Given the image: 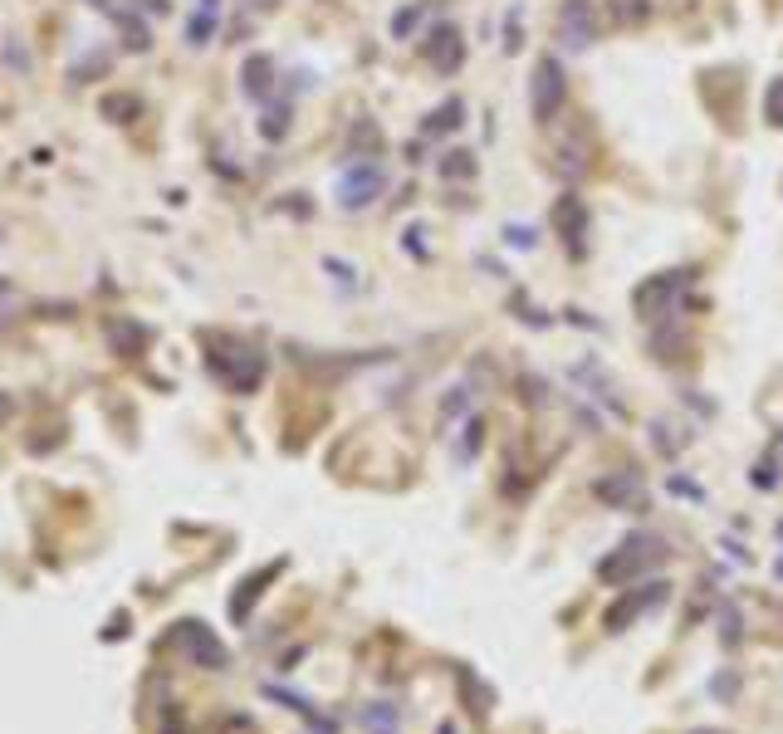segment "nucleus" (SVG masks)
Instances as JSON below:
<instances>
[{
	"mask_svg": "<svg viewBox=\"0 0 783 734\" xmlns=\"http://www.w3.org/2000/svg\"><path fill=\"white\" fill-rule=\"evenodd\" d=\"M661 563H666V544H661V538L636 534V538H622V544H617L602 563H597V577H602V583H612V587H622V583H636L642 573H651V568H661Z\"/></svg>",
	"mask_w": 783,
	"mask_h": 734,
	"instance_id": "f257e3e1",
	"label": "nucleus"
},
{
	"mask_svg": "<svg viewBox=\"0 0 783 734\" xmlns=\"http://www.w3.org/2000/svg\"><path fill=\"white\" fill-rule=\"evenodd\" d=\"M166 646H172V651H182L191 665H206V671H225V661H231L225 642L206 622H176L172 636H166Z\"/></svg>",
	"mask_w": 783,
	"mask_h": 734,
	"instance_id": "f03ea898",
	"label": "nucleus"
},
{
	"mask_svg": "<svg viewBox=\"0 0 783 734\" xmlns=\"http://www.w3.org/2000/svg\"><path fill=\"white\" fill-rule=\"evenodd\" d=\"M685 279H691L685 270H661V274H651V279H642L632 294L636 319L656 323V319H666V313H675V299L685 294Z\"/></svg>",
	"mask_w": 783,
	"mask_h": 734,
	"instance_id": "7ed1b4c3",
	"label": "nucleus"
},
{
	"mask_svg": "<svg viewBox=\"0 0 783 734\" xmlns=\"http://www.w3.org/2000/svg\"><path fill=\"white\" fill-rule=\"evenodd\" d=\"M529 108H534L538 123H554L558 108H563V64H558V54H544L534 64V78H529Z\"/></svg>",
	"mask_w": 783,
	"mask_h": 734,
	"instance_id": "20e7f679",
	"label": "nucleus"
},
{
	"mask_svg": "<svg viewBox=\"0 0 783 734\" xmlns=\"http://www.w3.org/2000/svg\"><path fill=\"white\" fill-rule=\"evenodd\" d=\"M558 39H563L568 54H583L597 39V10L593 0H563L558 5Z\"/></svg>",
	"mask_w": 783,
	"mask_h": 734,
	"instance_id": "39448f33",
	"label": "nucleus"
},
{
	"mask_svg": "<svg viewBox=\"0 0 783 734\" xmlns=\"http://www.w3.org/2000/svg\"><path fill=\"white\" fill-rule=\"evenodd\" d=\"M382 186H387L382 166H377V162H358V166H348V172L338 176V201L348 206V211H358V206H372V201H377Z\"/></svg>",
	"mask_w": 783,
	"mask_h": 734,
	"instance_id": "423d86ee",
	"label": "nucleus"
},
{
	"mask_svg": "<svg viewBox=\"0 0 783 734\" xmlns=\"http://www.w3.org/2000/svg\"><path fill=\"white\" fill-rule=\"evenodd\" d=\"M666 602V583H646L642 593H626V597H617L612 607H607V632H626V626L636 622V617H646L651 607H661Z\"/></svg>",
	"mask_w": 783,
	"mask_h": 734,
	"instance_id": "0eeeda50",
	"label": "nucleus"
},
{
	"mask_svg": "<svg viewBox=\"0 0 783 734\" xmlns=\"http://www.w3.org/2000/svg\"><path fill=\"white\" fill-rule=\"evenodd\" d=\"M554 231L563 235V245H568L573 254L587 250V206H583V196H573V191L558 196V206H554Z\"/></svg>",
	"mask_w": 783,
	"mask_h": 734,
	"instance_id": "6e6552de",
	"label": "nucleus"
},
{
	"mask_svg": "<svg viewBox=\"0 0 783 734\" xmlns=\"http://www.w3.org/2000/svg\"><path fill=\"white\" fill-rule=\"evenodd\" d=\"M426 59L440 69V74H456L460 64H465V39H460L456 25H436L426 39Z\"/></svg>",
	"mask_w": 783,
	"mask_h": 734,
	"instance_id": "1a4fd4ad",
	"label": "nucleus"
},
{
	"mask_svg": "<svg viewBox=\"0 0 783 734\" xmlns=\"http://www.w3.org/2000/svg\"><path fill=\"white\" fill-rule=\"evenodd\" d=\"M597 499L612 505V509H636L642 505V475H636V470H622V475L597 480Z\"/></svg>",
	"mask_w": 783,
	"mask_h": 734,
	"instance_id": "9d476101",
	"label": "nucleus"
},
{
	"mask_svg": "<svg viewBox=\"0 0 783 734\" xmlns=\"http://www.w3.org/2000/svg\"><path fill=\"white\" fill-rule=\"evenodd\" d=\"M279 573V563H270V568H260V573L250 577V583H240V593L231 597V617L235 622H245V617H250V607H254V597L264 593V583H270V577Z\"/></svg>",
	"mask_w": 783,
	"mask_h": 734,
	"instance_id": "9b49d317",
	"label": "nucleus"
},
{
	"mask_svg": "<svg viewBox=\"0 0 783 734\" xmlns=\"http://www.w3.org/2000/svg\"><path fill=\"white\" fill-rule=\"evenodd\" d=\"M460 113H465V103H460V98H450L446 108H436V113H431V133H456L460 127Z\"/></svg>",
	"mask_w": 783,
	"mask_h": 734,
	"instance_id": "f8f14e48",
	"label": "nucleus"
},
{
	"mask_svg": "<svg viewBox=\"0 0 783 734\" xmlns=\"http://www.w3.org/2000/svg\"><path fill=\"white\" fill-rule=\"evenodd\" d=\"M362 724L372 734H397V710L391 705H372V710H362Z\"/></svg>",
	"mask_w": 783,
	"mask_h": 734,
	"instance_id": "ddd939ff",
	"label": "nucleus"
},
{
	"mask_svg": "<svg viewBox=\"0 0 783 734\" xmlns=\"http://www.w3.org/2000/svg\"><path fill=\"white\" fill-rule=\"evenodd\" d=\"M440 176H475V157L460 152V147L456 152H446L440 157Z\"/></svg>",
	"mask_w": 783,
	"mask_h": 734,
	"instance_id": "4468645a",
	"label": "nucleus"
},
{
	"mask_svg": "<svg viewBox=\"0 0 783 734\" xmlns=\"http://www.w3.org/2000/svg\"><path fill=\"white\" fill-rule=\"evenodd\" d=\"M720 636L724 646H739V607L734 602H720Z\"/></svg>",
	"mask_w": 783,
	"mask_h": 734,
	"instance_id": "2eb2a0df",
	"label": "nucleus"
},
{
	"mask_svg": "<svg viewBox=\"0 0 783 734\" xmlns=\"http://www.w3.org/2000/svg\"><path fill=\"white\" fill-rule=\"evenodd\" d=\"M763 117H769L773 127H783V78H773L769 94H763Z\"/></svg>",
	"mask_w": 783,
	"mask_h": 734,
	"instance_id": "dca6fc26",
	"label": "nucleus"
},
{
	"mask_svg": "<svg viewBox=\"0 0 783 734\" xmlns=\"http://www.w3.org/2000/svg\"><path fill=\"white\" fill-rule=\"evenodd\" d=\"M460 691L470 695V710H475V714H489V691H485V685L475 691V675H470V671H460Z\"/></svg>",
	"mask_w": 783,
	"mask_h": 734,
	"instance_id": "f3484780",
	"label": "nucleus"
},
{
	"mask_svg": "<svg viewBox=\"0 0 783 734\" xmlns=\"http://www.w3.org/2000/svg\"><path fill=\"white\" fill-rule=\"evenodd\" d=\"M612 10H617V20H622V25L646 20V0H612Z\"/></svg>",
	"mask_w": 783,
	"mask_h": 734,
	"instance_id": "a211bd4d",
	"label": "nucleus"
},
{
	"mask_svg": "<svg viewBox=\"0 0 783 734\" xmlns=\"http://www.w3.org/2000/svg\"><path fill=\"white\" fill-rule=\"evenodd\" d=\"M270 59H250V94H264V88H270Z\"/></svg>",
	"mask_w": 783,
	"mask_h": 734,
	"instance_id": "6ab92c4d",
	"label": "nucleus"
},
{
	"mask_svg": "<svg viewBox=\"0 0 783 734\" xmlns=\"http://www.w3.org/2000/svg\"><path fill=\"white\" fill-rule=\"evenodd\" d=\"M417 20H421V5H411V10H401L397 20H391V35H411L417 29Z\"/></svg>",
	"mask_w": 783,
	"mask_h": 734,
	"instance_id": "aec40b11",
	"label": "nucleus"
},
{
	"mask_svg": "<svg viewBox=\"0 0 783 734\" xmlns=\"http://www.w3.org/2000/svg\"><path fill=\"white\" fill-rule=\"evenodd\" d=\"M465 431H470V436H465V446H460V460H470V456H475V446L485 440V426H480V421H470Z\"/></svg>",
	"mask_w": 783,
	"mask_h": 734,
	"instance_id": "412c9836",
	"label": "nucleus"
},
{
	"mask_svg": "<svg viewBox=\"0 0 783 734\" xmlns=\"http://www.w3.org/2000/svg\"><path fill=\"white\" fill-rule=\"evenodd\" d=\"M5 416H10V397H5V391H0V421H5Z\"/></svg>",
	"mask_w": 783,
	"mask_h": 734,
	"instance_id": "4be33fe9",
	"label": "nucleus"
},
{
	"mask_svg": "<svg viewBox=\"0 0 783 734\" xmlns=\"http://www.w3.org/2000/svg\"><path fill=\"white\" fill-rule=\"evenodd\" d=\"M436 734H460V730H456V724H450V720H440V730H436Z\"/></svg>",
	"mask_w": 783,
	"mask_h": 734,
	"instance_id": "5701e85b",
	"label": "nucleus"
},
{
	"mask_svg": "<svg viewBox=\"0 0 783 734\" xmlns=\"http://www.w3.org/2000/svg\"><path fill=\"white\" fill-rule=\"evenodd\" d=\"M700 734H710V730H700Z\"/></svg>",
	"mask_w": 783,
	"mask_h": 734,
	"instance_id": "b1692460",
	"label": "nucleus"
}]
</instances>
